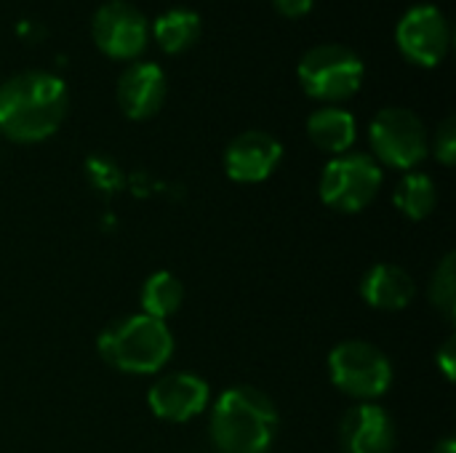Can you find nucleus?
Wrapping results in <instances>:
<instances>
[{"label": "nucleus", "instance_id": "12", "mask_svg": "<svg viewBox=\"0 0 456 453\" xmlns=\"http://www.w3.org/2000/svg\"><path fill=\"white\" fill-rule=\"evenodd\" d=\"M168 93L166 72L155 61H131L123 75L118 77V104L126 117L131 120H147L152 117Z\"/></svg>", "mask_w": 456, "mask_h": 453}, {"label": "nucleus", "instance_id": "18", "mask_svg": "<svg viewBox=\"0 0 456 453\" xmlns=\"http://www.w3.org/2000/svg\"><path fill=\"white\" fill-rule=\"evenodd\" d=\"M393 200H395V208H398L406 219L422 222V219H428V216L433 214V208H436V203H438V187H436V182H433L428 174L411 171V174H406V176L398 182Z\"/></svg>", "mask_w": 456, "mask_h": 453}, {"label": "nucleus", "instance_id": "14", "mask_svg": "<svg viewBox=\"0 0 456 453\" xmlns=\"http://www.w3.org/2000/svg\"><path fill=\"white\" fill-rule=\"evenodd\" d=\"M414 294H417L414 278L398 264H387V262L374 264L361 280L363 302L382 312L406 310L414 302Z\"/></svg>", "mask_w": 456, "mask_h": 453}, {"label": "nucleus", "instance_id": "15", "mask_svg": "<svg viewBox=\"0 0 456 453\" xmlns=\"http://www.w3.org/2000/svg\"><path fill=\"white\" fill-rule=\"evenodd\" d=\"M307 136L313 139L318 150L331 152L337 158V155H345L355 144L358 125L350 109L339 104H326L307 117Z\"/></svg>", "mask_w": 456, "mask_h": 453}, {"label": "nucleus", "instance_id": "23", "mask_svg": "<svg viewBox=\"0 0 456 453\" xmlns=\"http://www.w3.org/2000/svg\"><path fill=\"white\" fill-rule=\"evenodd\" d=\"M315 0H273V5L278 8V13L289 16V19H302L313 11Z\"/></svg>", "mask_w": 456, "mask_h": 453}, {"label": "nucleus", "instance_id": "1", "mask_svg": "<svg viewBox=\"0 0 456 453\" xmlns=\"http://www.w3.org/2000/svg\"><path fill=\"white\" fill-rule=\"evenodd\" d=\"M67 85L61 77L27 69L0 83V133L19 144L53 136L67 115Z\"/></svg>", "mask_w": 456, "mask_h": 453}, {"label": "nucleus", "instance_id": "9", "mask_svg": "<svg viewBox=\"0 0 456 453\" xmlns=\"http://www.w3.org/2000/svg\"><path fill=\"white\" fill-rule=\"evenodd\" d=\"M91 32H94V43L99 45V51L118 61L136 59L147 48V40H150V24L144 13L126 0L104 3L94 13Z\"/></svg>", "mask_w": 456, "mask_h": 453}, {"label": "nucleus", "instance_id": "16", "mask_svg": "<svg viewBox=\"0 0 456 453\" xmlns=\"http://www.w3.org/2000/svg\"><path fill=\"white\" fill-rule=\"evenodd\" d=\"M150 35L166 53L187 51L200 35V16L190 8H171L152 21Z\"/></svg>", "mask_w": 456, "mask_h": 453}, {"label": "nucleus", "instance_id": "10", "mask_svg": "<svg viewBox=\"0 0 456 453\" xmlns=\"http://www.w3.org/2000/svg\"><path fill=\"white\" fill-rule=\"evenodd\" d=\"M208 400H211L208 382L187 371H174L160 376L147 392L150 411L171 425H184L200 417L208 409Z\"/></svg>", "mask_w": 456, "mask_h": 453}, {"label": "nucleus", "instance_id": "6", "mask_svg": "<svg viewBox=\"0 0 456 453\" xmlns=\"http://www.w3.org/2000/svg\"><path fill=\"white\" fill-rule=\"evenodd\" d=\"M329 376L339 392L361 403H371L390 390L393 363L379 347L350 339L329 352Z\"/></svg>", "mask_w": 456, "mask_h": 453}, {"label": "nucleus", "instance_id": "11", "mask_svg": "<svg viewBox=\"0 0 456 453\" xmlns=\"http://www.w3.org/2000/svg\"><path fill=\"white\" fill-rule=\"evenodd\" d=\"M283 160L281 142L267 131H243L224 150V171L238 184H259Z\"/></svg>", "mask_w": 456, "mask_h": 453}, {"label": "nucleus", "instance_id": "17", "mask_svg": "<svg viewBox=\"0 0 456 453\" xmlns=\"http://www.w3.org/2000/svg\"><path fill=\"white\" fill-rule=\"evenodd\" d=\"M139 299H142V315H150V318L166 323L171 315L179 312V307L184 302V288L174 272L158 270L144 280Z\"/></svg>", "mask_w": 456, "mask_h": 453}, {"label": "nucleus", "instance_id": "21", "mask_svg": "<svg viewBox=\"0 0 456 453\" xmlns=\"http://www.w3.org/2000/svg\"><path fill=\"white\" fill-rule=\"evenodd\" d=\"M88 171H91V182L99 190H115L118 187V168L110 160L102 158H91L88 160Z\"/></svg>", "mask_w": 456, "mask_h": 453}, {"label": "nucleus", "instance_id": "22", "mask_svg": "<svg viewBox=\"0 0 456 453\" xmlns=\"http://www.w3.org/2000/svg\"><path fill=\"white\" fill-rule=\"evenodd\" d=\"M436 363H438V368L444 371L446 382H454V376H456V339L454 336H449V339L441 344V350L436 352Z\"/></svg>", "mask_w": 456, "mask_h": 453}, {"label": "nucleus", "instance_id": "7", "mask_svg": "<svg viewBox=\"0 0 456 453\" xmlns=\"http://www.w3.org/2000/svg\"><path fill=\"white\" fill-rule=\"evenodd\" d=\"M374 160L398 171H414L430 152L428 128L419 115L406 107H385L369 125Z\"/></svg>", "mask_w": 456, "mask_h": 453}, {"label": "nucleus", "instance_id": "13", "mask_svg": "<svg viewBox=\"0 0 456 453\" xmlns=\"http://www.w3.org/2000/svg\"><path fill=\"white\" fill-rule=\"evenodd\" d=\"M342 453H390L395 449V422L377 403H358L339 425Z\"/></svg>", "mask_w": 456, "mask_h": 453}, {"label": "nucleus", "instance_id": "20", "mask_svg": "<svg viewBox=\"0 0 456 453\" xmlns=\"http://www.w3.org/2000/svg\"><path fill=\"white\" fill-rule=\"evenodd\" d=\"M433 152L438 158L441 166L452 168L456 160V120L454 117H446L438 131H436V139H433Z\"/></svg>", "mask_w": 456, "mask_h": 453}, {"label": "nucleus", "instance_id": "4", "mask_svg": "<svg viewBox=\"0 0 456 453\" xmlns=\"http://www.w3.org/2000/svg\"><path fill=\"white\" fill-rule=\"evenodd\" d=\"M363 75L366 67L361 56L339 43H321L310 48L297 67V77L305 93L326 104L355 96L363 85Z\"/></svg>", "mask_w": 456, "mask_h": 453}, {"label": "nucleus", "instance_id": "3", "mask_svg": "<svg viewBox=\"0 0 456 453\" xmlns=\"http://www.w3.org/2000/svg\"><path fill=\"white\" fill-rule=\"evenodd\" d=\"M99 358L123 374H158L174 355V334L163 320L150 315H128L110 323L96 339Z\"/></svg>", "mask_w": 456, "mask_h": 453}, {"label": "nucleus", "instance_id": "24", "mask_svg": "<svg viewBox=\"0 0 456 453\" xmlns=\"http://www.w3.org/2000/svg\"><path fill=\"white\" fill-rule=\"evenodd\" d=\"M433 453H456V441L454 438H444V441L436 446V451Z\"/></svg>", "mask_w": 456, "mask_h": 453}, {"label": "nucleus", "instance_id": "8", "mask_svg": "<svg viewBox=\"0 0 456 453\" xmlns=\"http://www.w3.org/2000/svg\"><path fill=\"white\" fill-rule=\"evenodd\" d=\"M395 43L409 61L419 67H436L452 48V24L438 5L419 3L401 16L395 27Z\"/></svg>", "mask_w": 456, "mask_h": 453}, {"label": "nucleus", "instance_id": "19", "mask_svg": "<svg viewBox=\"0 0 456 453\" xmlns=\"http://www.w3.org/2000/svg\"><path fill=\"white\" fill-rule=\"evenodd\" d=\"M430 302L433 307L449 320L454 323L456 318V256L454 254H446L441 259V264L436 267L433 272V280H430Z\"/></svg>", "mask_w": 456, "mask_h": 453}, {"label": "nucleus", "instance_id": "5", "mask_svg": "<svg viewBox=\"0 0 456 453\" xmlns=\"http://www.w3.org/2000/svg\"><path fill=\"white\" fill-rule=\"evenodd\" d=\"M382 166L366 152H345L326 163L318 195L337 214H361L382 190Z\"/></svg>", "mask_w": 456, "mask_h": 453}, {"label": "nucleus", "instance_id": "2", "mask_svg": "<svg viewBox=\"0 0 456 453\" xmlns=\"http://www.w3.org/2000/svg\"><path fill=\"white\" fill-rule=\"evenodd\" d=\"M278 409L256 387L224 390L211 409V443L219 453H267L278 438Z\"/></svg>", "mask_w": 456, "mask_h": 453}]
</instances>
